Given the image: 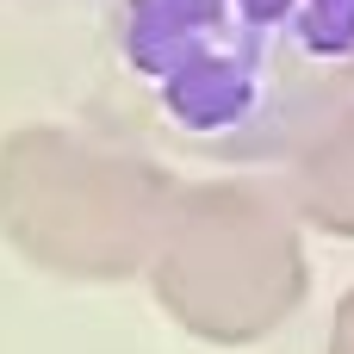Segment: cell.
<instances>
[{
    "label": "cell",
    "instance_id": "1",
    "mask_svg": "<svg viewBox=\"0 0 354 354\" xmlns=\"http://www.w3.org/2000/svg\"><path fill=\"white\" fill-rule=\"evenodd\" d=\"M131 81L212 162L299 168L354 112V0H118Z\"/></svg>",
    "mask_w": 354,
    "mask_h": 354
},
{
    "label": "cell",
    "instance_id": "2",
    "mask_svg": "<svg viewBox=\"0 0 354 354\" xmlns=\"http://www.w3.org/2000/svg\"><path fill=\"white\" fill-rule=\"evenodd\" d=\"M180 180L131 143L75 124H19L0 143L6 243L68 280H131L156 261Z\"/></svg>",
    "mask_w": 354,
    "mask_h": 354
},
{
    "label": "cell",
    "instance_id": "3",
    "mask_svg": "<svg viewBox=\"0 0 354 354\" xmlns=\"http://www.w3.org/2000/svg\"><path fill=\"white\" fill-rule=\"evenodd\" d=\"M149 286L162 311L199 342L243 348L274 336L311 286L292 205L255 180L180 187L149 261Z\"/></svg>",
    "mask_w": 354,
    "mask_h": 354
},
{
    "label": "cell",
    "instance_id": "4",
    "mask_svg": "<svg viewBox=\"0 0 354 354\" xmlns=\"http://www.w3.org/2000/svg\"><path fill=\"white\" fill-rule=\"evenodd\" d=\"M292 205L311 224L354 236V112L292 168Z\"/></svg>",
    "mask_w": 354,
    "mask_h": 354
},
{
    "label": "cell",
    "instance_id": "5",
    "mask_svg": "<svg viewBox=\"0 0 354 354\" xmlns=\"http://www.w3.org/2000/svg\"><path fill=\"white\" fill-rule=\"evenodd\" d=\"M330 354H354V292L336 305V324H330Z\"/></svg>",
    "mask_w": 354,
    "mask_h": 354
}]
</instances>
